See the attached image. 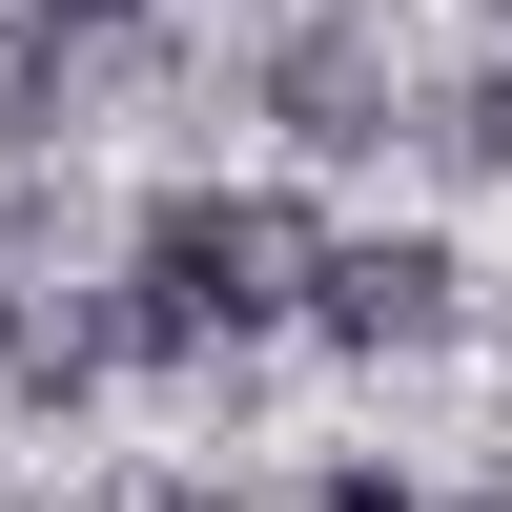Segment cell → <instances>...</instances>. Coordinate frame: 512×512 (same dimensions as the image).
Instances as JSON below:
<instances>
[{
    "label": "cell",
    "instance_id": "obj_1",
    "mask_svg": "<svg viewBox=\"0 0 512 512\" xmlns=\"http://www.w3.org/2000/svg\"><path fill=\"white\" fill-rule=\"evenodd\" d=\"M308 308V205L267 185H185L144 205V267H123V349H246V328Z\"/></svg>",
    "mask_w": 512,
    "mask_h": 512
},
{
    "label": "cell",
    "instance_id": "obj_8",
    "mask_svg": "<svg viewBox=\"0 0 512 512\" xmlns=\"http://www.w3.org/2000/svg\"><path fill=\"white\" fill-rule=\"evenodd\" d=\"M472 144H492V164H512V82H472Z\"/></svg>",
    "mask_w": 512,
    "mask_h": 512
},
{
    "label": "cell",
    "instance_id": "obj_7",
    "mask_svg": "<svg viewBox=\"0 0 512 512\" xmlns=\"http://www.w3.org/2000/svg\"><path fill=\"white\" fill-rule=\"evenodd\" d=\"M308 512H410V492H390V472H328V492H308Z\"/></svg>",
    "mask_w": 512,
    "mask_h": 512
},
{
    "label": "cell",
    "instance_id": "obj_6",
    "mask_svg": "<svg viewBox=\"0 0 512 512\" xmlns=\"http://www.w3.org/2000/svg\"><path fill=\"white\" fill-rule=\"evenodd\" d=\"M123 21V0H21V41H103Z\"/></svg>",
    "mask_w": 512,
    "mask_h": 512
},
{
    "label": "cell",
    "instance_id": "obj_2",
    "mask_svg": "<svg viewBox=\"0 0 512 512\" xmlns=\"http://www.w3.org/2000/svg\"><path fill=\"white\" fill-rule=\"evenodd\" d=\"M308 308H328V349H431L451 328V246H308Z\"/></svg>",
    "mask_w": 512,
    "mask_h": 512
},
{
    "label": "cell",
    "instance_id": "obj_9",
    "mask_svg": "<svg viewBox=\"0 0 512 512\" xmlns=\"http://www.w3.org/2000/svg\"><path fill=\"white\" fill-rule=\"evenodd\" d=\"M123 512H226V492H123Z\"/></svg>",
    "mask_w": 512,
    "mask_h": 512
},
{
    "label": "cell",
    "instance_id": "obj_4",
    "mask_svg": "<svg viewBox=\"0 0 512 512\" xmlns=\"http://www.w3.org/2000/svg\"><path fill=\"white\" fill-rule=\"evenodd\" d=\"M123 369V308H21V390H103Z\"/></svg>",
    "mask_w": 512,
    "mask_h": 512
},
{
    "label": "cell",
    "instance_id": "obj_3",
    "mask_svg": "<svg viewBox=\"0 0 512 512\" xmlns=\"http://www.w3.org/2000/svg\"><path fill=\"white\" fill-rule=\"evenodd\" d=\"M267 103H287V144H369L390 123V21H308L267 62Z\"/></svg>",
    "mask_w": 512,
    "mask_h": 512
},
{
    "label": "cell",
    "instance_id": "obj_5",
    "mask_svg": "<svg viewBox=\"0 0 512 512\" xmlns=\"http://www.w3.org/2000/svg\"><path fill=\"white\" fill-rule=\"evenodd\" d=\"M41 123H62V41H21V21H0V144H41Z\"/></svg>",
    "mask_w": 512,
    "mask_h": 512
}]
</instances>
